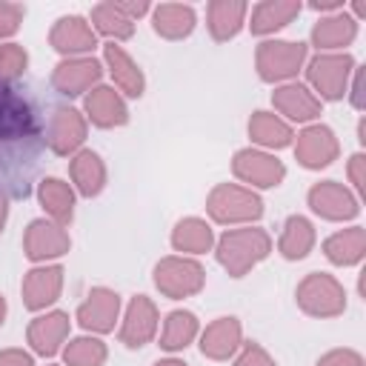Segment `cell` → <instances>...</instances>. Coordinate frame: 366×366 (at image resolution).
Returning <instances> with one entry per match:
<instances>
[{"label": "cell", "mask_w": 366, "mask_h": 366, "mask_svg": "<svg viewBox=\"0 0 366 366\" xmlns=\"http://www.w3.org/2000/svg\"><path fill=\"white\" fill-rule=\"evenodd\" d=\"M317 366H363V355L355 349H332L317 360Z\"/></svg>", "instance_id": "obj_39"}, {"label": "cell", "mask_w": 366, "mask_h": 366, "mask_svg": "<svg viewBox=\"0 0 366 366\" xmlns=\"http://www.w3.org/2000/svg\"><path fill=\"white\" fill-rule=\"evenodd\" d=\"M234 366H277V363L260 343H243Z\"/></svg>", "instance_id": "obj_38"}, {"label": "cell", "mask_w": 366, "mask_h": 366, "mask_svg": "<svg viewBox=\"0 0 366 366\" xmlns=\"http://www.w3.org/2000/svg\"><path fill=\"white\" fill-rule=\"evenodd\" d=\"M272 106L280 114H286L289 120H295V123H309V120L320 117V109H323L320 97L309 86H303V83H283V86H277L272 92Z\"/></svg>", "instance_id": "obj_19"}, {"label": "cell", "mask_w": 366, "mask_h": 366, "mask_svg": "<svg viewBox=\"0 0 366 366\" xmlns=\"http://www.w3.org/2000/svg\"><path fill=\"white\" fill-rule=\"evenodd\" d=\"M232 172H234L237 180H243V183H249L254 189H274L286 177L283 160H277L274 154H266L260 149H240V152H234Z\"/></svg>", "instance_id": "obj_7"}, {"label": "cell", "mask_w": 366, "mask_h": 366, "mask_svg": "<svg viewBox=\"0 0 366 366\" xmlns=\"http://www.w3.org/2000/svg\"><path fill=\"white\" fill-rule=\"evenodd\" d=\"M37 200L43 206V212L49 214V220H54L57 226H69L74 217V189L60 180V177H43L37 186Z\"/></svg>", "instance_id": "obj_26"}, {"label": "cell", "mask_w": 366, "mask_h": 366, "mask_svg": "<svg viewBox=\"0 0 366 366\" xmlns=\"http://www.w3.org/2000/svg\"><path fill=\"white\" fill-rule=\"evenodd\" d=\"M306 54L309 46L300 40H263L254 51V66L260 80L280 83V80H292L303 69Z\"/></svg>", "instance_id": "obj_4"}, {"label": "cell", "mask_w": 366, "mask_h": 366, "mask_svg": "<svg viewBox=\"0 0 366 366\" xmlns=\"http://www.w3.org/2000/svg\"><path fill=\"white\" fill-rule=\"evenodd\" d=\"M309 6H312L315 11H329V14L343 11V0H312Z\"/></svg>", "instance_id": "obj_44"}, {"label": "cell", "mask_w": 366, "mask_h": 366, "mask_svg": "<svg viewBox=\"0 0 366 366\" xmlns=\"http://www.w3.org/2000/svg\"><path fill=\"white\" fill-rule=\"evenodd\" d=\"M0 366H34V357L23 349H3L0 352Z\"/></svg>", "instance_id": "obj_41"}, {"label": "cell", "mask_w": 366, "mask_h": 366, "mask_svg": "<svg viewBox=\"0 0 366 366\" xmlns=\"http://www.w3.org/2000/svg\"><path fill=\"white\" fill-rule=\"evenodd\" d=\"M355 71V60L346 51H326L309 60L306 80L320 94V100H340L349 89V77Z\"/></svg>", "instance_id": "obj_6"}, {"label": "cell", "mask_w": 366, "mask_h": 366, "mask_svg": "<svg viewBox=\"0 0 366 366\" xmlns=\"http://www.w3.org/2000/svg\"><path fill=\"white\" fill-rule=\"evenodd\" d=\"M86 117L100 129H114L129 123V106L112 86H94L83 100Z\"/></svg>", "instance_id": "obj_21"}, {"label": "cell", "mask_w": 366, "mask_h": 366, "mask_svg": "<svg viewBox=\"0 0 366 366\" xmlns=\"http://www.w3.org/2000/svg\"><path fill=\"white\" fill-rule=\"evenodd\" d=\"M312 249H315V226H312V220L303 217V214L286 217L280 240H277V252L286 260H303Z\"/></svg>", "instance_id": "obj_31"}, {"label": "cell", "mask_w": 366, "mask_h": 366, "mask_svg": "<svg viewBox=\"0 0 366 366\" xmlns=\"http://www.w3.org/2000/svg\"><path fill=\"white\" fill-rule=\"evenodd\" d=\"M69 329H71V320H69L66 312H46V315H37L29 323L26 340L37 355L51 357L63 349V343L69 337Z\"/></svg>", "instance_id": "obj_18"}, {"label": "cell", "mask_w": 366, "mask_h": 366, "mask_svg": "<svg viewBox=\"0 0 366 366\" xmlns=\"http://www.w3.org/2000/svg\"><path fill=\"white\" fill-rule=\"evenodd\" d=\"M349 180H352V186H355L357 194L366 192V157L360 152L349 157Z\"/></svg>", "instance_id": "obj_40"}, {"label": "cell", "mask_w": 366, "mask_h": 366, "mask_svg": "<svg viewBox=\"0 0 366 366\" xmlns=\"http://www.w3.org/2000/svg\"><path fill=\"white\" fill-rule=\"evenodd\" d=\"M51 366H54V363H51Z\"/></svg>", "instance_id": "obj_49"}, {"label": "cell", "mask_w": 366, "mask_h": 366, "mask_svg": "<svg viewBox=\"0 0 366 366\" xmlns=\"http://www.w3.org/2000/svg\"><path fill=\"white\" fill-rule=\"evenodd\" d=\"M309 206L315 214H320L323 220H352L360 212V200L352 189H346L337 180H320L309 189L306 194Z\"/></svg>", "instance_id": "obj_12"}, {"label": "cell", "mask_w": 366, "mask_h": 366, "mask_svg": "<svg viewBox=\"0 0 366 366\" xmlns=\"http://www.w3.org/2000/svg\"><path fill=\"white\" fill-rule=\"evenodd\" d=\"M249 137H252V143H257L263 149H286L295 140V132L283 117L260 109L249 117Z\"/></svg>", "instance_id": "obj_30"}, {"label": "cell", "mask_w": 366, "mask_h": 366, "mask_svg": "<svg viewBox=\"0 0 366 366\" xmlns=\"http://www.w3.org/2000/svg\"><path fill=\"white\" fill-rule=\"evenodd\" d=\"M100 77H103V63L94 60L92 54L63 57L51 71V86L66 97H77V94H89L92 86L100 83Z\"/></svg>", "instance_id": "obj_10"}, {"label": "cell", "mask_w": 366, "mask_h": 366, "mask_svg": "<svg viewBox=\"0 0 366 366\" xmlns=\"http://www.w3.org/2000/svg\"><path fill=\"white\" fill-rule=\"evenodd\" d=\"M352 11H355L357 17H363V14H366V3H363V0H355V3H352Z\"/></svg>", "instance_id": "obj_47"}, {"label": "cell", "mask_w": 366, "mask_h": 366, "mask_svg": "<svg viewBox=\"0 0 366 366\" xmlns=\"http://www.w3.org/2000/svg\"><path fill=\"white\" fill-rule=\"evenodd\" d=\"M197 335H200V323H197L194 312L174 309V312H169L166 320H163L160 349H166V352H180V349H186Z\"/></svg>", "instance_id": "obj_33"}, {"label": "cell", "mask_w": 366, "mask_h": 366, "mask_svg": "<svg viewBox=\"0 0 366 366\" xmlns=\"http://www.w3.org/2000/svg\"><path fill=\"white\" fill-rule=\"evenodd\" d=\"M352 74H355V80H352V106L363 109V69H355Z\"/></svg>", "instance_id": "obj_43"}, {"label": "cell", "mask_w": 366, "mask_h": 366, "mask_svg": "<svg viewBox=\"0 0 366 366\" xmlns=\"http://www.w3.org/2000/svg\"><path fill=\"white\" fill-rule=\"evenodd\" d=\"M337 154H340V143L335 132L323 123H312L295 137V157L303 169H326L337 160Z\"/></svg>", "instance_id": "obj_11"}, {"label": "cell", "mask_w": 366, "mask_h": 366, "mask_svg": "<svg viewBox=\"0 0 366 366\" xmlns=\"http://www.w3.org/2000/svg\"><path fill=\"white\" fill-rule=\"evenodd\" d=\"M29 66V54L17 43H0V83L17 80Z\"/></svg>", "instance_id": "obj_36"}, {"label": "cell", "mask_w": 366, "mask_h": 366, "mask_svg": "<svg viewBox=\"0 0 366 366\" xmlns=\"http://www.w3.org/2000/svg\"><path fill=\"white\" fill-rule=\"evenodd\" d=\"M203 283H206V269L194 257L172 254L154 266V286L163 297H172V300L192 297L203 289Z\"/></svg>", "instance_id": "obj_5"}, {"label": "cell", "mask_w": 366, "mask_h": 366, "mask_svg": "<svg viewBox=\"0 0 366 366\" xmlns=\"http://www.w3.org/2000/svg\"><path fill=\"white\" fill-rule=\"evenodd\" d=\"M92 29H94V34H103L112 43H117V40H129L134 34V20H129L117 9V3L109 0V3H97L92 9Z\"/></svg>", "instance_id": "obj_34"}, {"label": "cell", "mask_w": 366, "mask_h": 366, "mask_svg": "<svg viewBox=\"0 0 366 366\" xmlns=\"http://www.w3.org/2000/svg\"><path fill=\"white\" fill-rule=\"evenodd\" d=\"M69 174L74 189L83 197H97L106 189V163L97 152L92 149H80L71 160H69Z\"/></svg>", "instance_id": "obj_25"}, {"label": "cell", "mask_w": 366, "mask_h": 366, "mask_svg": "<svg viewBox=\"0 0 366 366\" xmlns=\"http://www.w3.org/2000/svg\"><path fill=\"white\" fill-rule=\"evenodd\" d=\"M272 252V237L266 229L257 226H243V229H229L220 234L217 246H214V257L217 263L232 274V277H243L249 274L260 260H266Z\"/></svg>", "instance_id": "obj_1"}, {"label": "cell", "mask_w": 366, "mask_h": 366, "mask_svg": "<svg viewBox=\"0 0 366 366\" xmlns=\"http://www.w3.org/2000/svg\"><path fill=\"white\" fill-rule=\"evenodd\" d=\"M117 9H120L129 20H137V17H143V14L149 11V3H146V0H117Z\"/></svg>", "instance_id": "obj_42"}, {"label": "cell", "mask_w": 366, "mask_h": 366, "mask_svg": "<svg viewBox=\"0 0 366 366\" xmlns=\"http://www.w3.org/2000/svg\"><path fill=\"white\" fill-rule=\"evenodd\" d=\"M71 249V237L63 226H57L54 220L49 217H37L26 226V234H23V252L29 260L34 263H46V260H54V257H63L66 252Z\"/></svg>", "instance_id": "obj_8"}, {"label": "cell", "mask_w": 366, "mask_h": 366, "mask_svg": "<svg viewBox=\"0 0 366 366\" xmlns=\"http://www.w3.org/2000/svg\"><path fill=\"white\" fill-rule=\"evenodd\" d=\"M154 366H189V363H183V360H177V357H163V360H157Z\"/></svg>", "instance_id": "obj_46"}, {"label": "cell", "mask_w": 366, "mask_h": 366, "mask_svg": "<svg viewBox=\"0 0 366 366\" xmlns=\"http://www.w3.org/2000/svg\"><path fill=\"white\" fill-rule=\"evenodd\" d=\"M23 17H26V6L23 3H6V0H0V40L11 37L20 29Z\"/></svg>", "instance_id": "obj_37"}, {"label": "cell", "mask_w": 366, "mask_h": 366, "mask_svg": "<svg viewBox=\"0 0 366 366\" xmlns=\"http://www.w3.org/2000/svg\"><path fill=\"white\" fill-rule=\"evenodd\" d=\"M109 357V349L100 337H92V335H83V337H74L69 340V346L63 349V360L66 366H103Z\"/></svg>", "instance_id": "obj_35"}, {"label": "cell", "mask_w": 366, "mask_h": 366, "mask_svg": "<svg viewBox=\"0 0 366 366\" xmlns=\"http://www.w3.org/2000/svg\"><path fill=\"white\" fill-rule=\"evenodd\" d=\"M6 217H9V197L0 192V232H3V226H6Z\"/></svg>", "instance_id": "obj_45"}, {"label": "cell", "mask_w": 366, "mask_h": 366, "mask_svg": "<svg viewBox=\"0 0 366 366\" xmlns=\"http://www.w3.org/2000/svg\"><path fill=\"white\" fill-rule=\"evenodd\" d=\"M300 0H263L252 9V34H272L300 14Z\"/></svg>", "instance_id": "obj_29"}, {"label": "cell", "mask_w": 366, "mask_h": 366, "mask_svg": "<svg viewBox=\"0 0 366 366\" xmlns=\"http://www.w3.org/2000/svg\"><path fill=\"white\" fill-rule=\"evenodd\" d=\"M355 37H357V20L352 14H346V11L326 14L312 29V43L320 49V54L337 51V49L349 46Z\"/></svg>", "instance_id": "obj_24"}, {"label": "cell", "mask_w": 366, "mask_h": 366, "mask_svg": "<svg viewBox=\"0 0 366 366\" xmlns=\"http://www.w3.org/2000/svg\"><path fill=\"white\" fill-rule=\"evenodd\" d=\"M157 306L152 297L146 295H134L126 306V315H123V323H120V343L126 349H140L146 346L154 332H157Z\"/></svg>", "instance_id": "obj_15"}, {"label": "cell", "mask_w": 366, "mask_h": 366, "mask_svg": "<svg viewBox=\"0 0 366 366\" xmlns=\"http://www.w3.org/2000/svg\"><path fill=\"white\" fill-rule=\"evenodd\" d=\"M103 60L109 66V74L114 77V86L126 94V97H143L146 92V77L140 71V66L132 60V54L117 46V43H106L103 46Z\"/></svg>", "instance_id": "obj_22"}, {"label": "cell", "mask_w": 366, "mask_h": 366, "mask_svg": "<svg viewBox=\"0 0 366 366\" xmlns=\"http://www.w3.org/2000/svg\"><path fill=\"white\" fill-rule=\"evenodd\" d=\"M243 346V326L237 317H217L200 332V352L209 360H229Z\"/></svg>", "instance_id": "obj_20"}, {"label": "cell", "mask_w": 366, "mask_h": 366, "mask_svg": "<svg viewBox=\"0 0 366 366\" xmlns=\"http://www.w3.org/2000/svg\"><path fill=\"white\" fill-rule=\"evenodd\" d=\"M37 132V114L31 103L11 86L0 83V140H20Z\"/></svg>", "instance_id": "obj_9"}, {"label": "cell", "mask_w": 366, "mask_h": 366, "mask_svg": "<svg viewBox=\"0 0 366 366\" xmlns=\"http://www.w3.org/2000/svg\"><path fill=\"white\" fill-rule=\"evenodd\" d=\"M86 117L77 112V109H57L51 117H49V126H46V143L54 154L66 157V154H77L83 140H86Z\"/></svg>", "instance_id": "obj_17"}, {"label": "cell", "mask_w": 366, "mask_h": 366, "mask_svg": "<svg viewBox=\"0 0 366 366\" xmlns=\"http://www.w3.org/2000/svg\"><path fill=\"white\" fill-rule=\"evenodd\" d=\"M49 43L54 51H60L66 57H86L97 46V34L86 17L66 14V17L54 20V26L49 31Z\"/></svg>", "instance_id": "obj_13"}, {"label": "cell", "mask_w": 366, "mask_h": 366, "mask_svg": "<svg viewBox=\"0 0 366 366\" xmlns=\"http://www.w3.org/2000/svg\"><path fill=\"white\" fill-rule=\"evenodd\" d=\"M117 317H120V295L109 286H94L86 295V300L77 306V323L94 335L112 332Z\"/></svg>", "instance_id": "obj_14"}, {"label": "cell", "mask_w": 366, "mask_h": 366, "mask_svg": "<svg viewBox=\"0 0 366 366\" xmlns=\"http://www.w3.org/2000/svg\"><path fill=\"white\" fill-rule=\"evenodd\" d=\"M172 246L183 254H206L214 246V232L200 217H183L172 229Z\"/></svg>", "instance_id": "obj_32"}, {"label": "cell", "mask_w": 366, "mask_h": 366, "mask_svg": "<svg viewBox=\"0 0 366 366\" xmlns=\"http://www.w3.org/2000/svg\"><path fill=\"white\" fill-rule=\"evenodd\" d=\"M295 300L312 317H337L346 312V292L340 280L326 272H309L297 283Z\"/></svg>", "instance_id": "obj_3"}, {"label": "cell", "mask_w": 366, "mask_h": 366, "mask_svg": "<svg viewBox=\"0 0 366 366\" xmlns=\"http://www.w3.org/2000/svg\"><path fill=\"white\" fill-rule=\"evenodd\" d=\"M246 14L249 6L243 0H212L206 6V26L217 43H226L240 34V29L246 26Z\"/></svg>", "instance_id": "obj_23"}, {"label": "cell", "mask_w": 366, "mask_h": 366, "mask_svg": "<svg viewBox=\"0 0 366 366\" xmlns=\"http://www.w3.org/2000/svg\"><path fill=\"white\" fill-rule=\"evenodd\" d=\"M63 274L66 272H63L60 263H49V266L43 263V266L29 269L26 277H23V286H20L23 306L29 312H40V309L51 306L63 292Z\"/></svg>", "instance_id": "obj_16"}, {"label": "cell", "mask_w": 366, "mask_h": 366, "mask_svg": "<svg viewBox=\"0 0 366 366\" xmlns=\"http://www.w3.org/2000/svg\"><path fill=\"white\" fill-rule=\"evenodd\" d=\"M6 312H9V303H6V297L0 295V326H3V320H6Z\"/></svg>", "instance_id": "obj_48"}, {"label": "cell", "mask_w": 366, "mask_h": 366, "mask_svg": "<svg viewBox=\"0 0 366 366\" xmlns=\"http://www.w3.org/2000/svg\"><path fill=\"white\" fill-rule=\"evenodd\" d=\"M323 254L335 266H355L366 254V229L363 226H349L323 240Z\"/></svg>", "instance_id": "obj_28"}, {"label": "cell", "mask_w": 366, "mask_h": 366, "mask_svg": "<svg viewBox=\"0 0 366 366\" xmlns=\"http://www.w3.org/2000/svg\"><path fill=\"white\" fill-rule=\"evenodd\" d=\"M194 9L186 3H160L152 9V29L166 40H183L194 31Z\"/></svg>", "instance_id": "obj_27"}, {"label": "cell", "mask_w": 366, "mask_h": 366, "mask_svg": "<svg viewBox=\"0 0 366 366\" xmlns=\"http://www.w3.org/2000/svg\"><path fill=\"white\" fill-rule=\"evenodd\" d=\"M206 212L214 223H254L263 214V200L237 183H217L206 197Z\"/></svg>", "instance_id": "obj_2"}]
</instances>
